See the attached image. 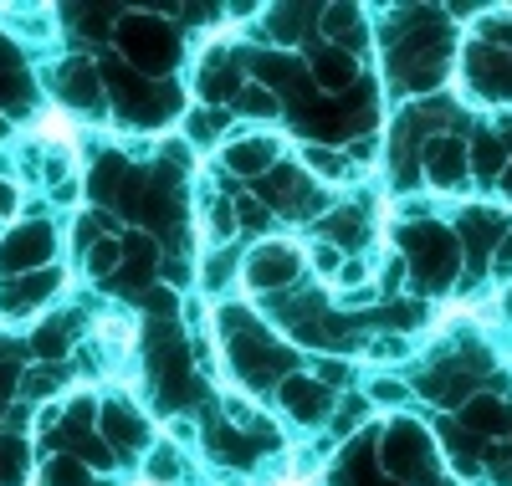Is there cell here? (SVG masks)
Here are the masks:
<instances>
[{
	"mask_svg": "<svg viewBox=\"0 0 512 486\" xmlns=\"http://www.w3.org/2000/svg\"><path fill=\"white\" fill-rule=\"evenodd\" d=\"M103 328V338H113V343H134V333H139V323L123 313V323H98Z\"/></svg>",
	"mask_w": 512,
	"mask_h": 486,
	"instance_id": "cell-1",
	"label": "cell"
},
{
	"mask_svg": "<svg viewBox=\"0 0 512 486\" xmlns=\"http://www.w3.org/2000/svg\"><path fill=\"white\" fill-rule=\"evenodd\" d=\"M41 134H47V139H72V123H67V118H57V113H52V118H47V123H41Z\"/></svg>",
	"mask_w": 512,
	"mask_h": 486,
	"instance_id": "cell-2",
	"label": "cell"
}]
</instances>
